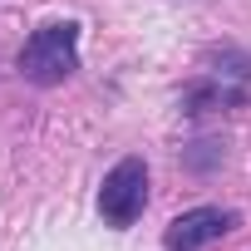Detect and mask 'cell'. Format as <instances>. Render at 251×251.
Listing matches in <instances>:
<instances>
[{
  "label": "cell",
  "instance_id": "2",
  "mask_svg": "<svg viewBox=\"0 0 251 251\" xmlns=\"http://www.w3.org/2000/svg\"><path fill=\"white\" fill-rule=\"evenodd\" d=\"M143 207H148V168H143V158L113 163L108 177H103V187H99V212H103V222L123 231V226H133V222L143 217Z\"/></svg>",
  "mask_w": 251,
  "mask_h": 251
},
{
  "label": "cell",
  "instance_id": "1",
  "mask_svg": "<svg viewBox=\"0 0 251 251\" xmlns=\"http://www.w3.org/2000/svg\"><path fill=\"white\" fill-rule=\"evenodd\" d=\"M74 69H79V25H69V20L35 30L20 50V74L30 84L50 89V84H64Z\"/></svg>",
  "mask_w": 251,
  "mask_h": 251
},
{
  "label": "cell",
  "instance_id": "3",
  "mask_svg": "<svg viewBox=\"0 0 251 251\" xmlns=\"http://www.w3.org/2000/svg\"><path fill=\"white\" fill-rule=\"evenodd\" d=\"M231 226H236V212H226V207H192V212L168 222L163 241H168V251H197V246L226 236Z\"/></svg>",
  "mask_w": 251,
  "mask_h": 251
}]
</instances>
